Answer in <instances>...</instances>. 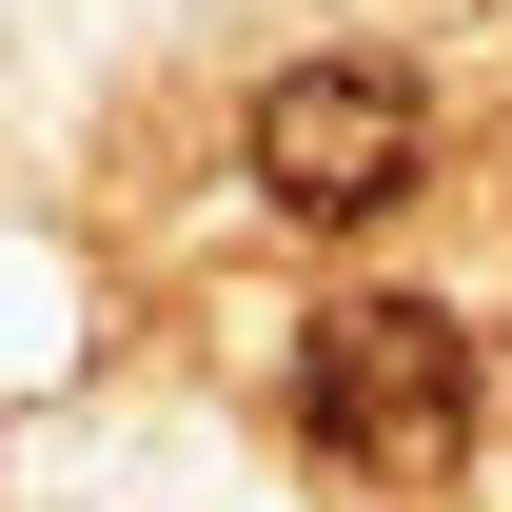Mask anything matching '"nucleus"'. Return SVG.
<instances>
[{
    "instance_id": "nucleus-2",
    "label": "nucleus",
    "mask_w": 512,
    "mask_h": 512,
    "mask_svg": "<svg viewBox=\"0 0 512 512\" xmlns=\"http://www.w3.org/2000/svg\"><path fill=\"white\" fill-rule=\"evenodd\" d=\"M237 158H256V197L296 237H355V217H394V197L434 178V99L394 60H276L256 119H237Z\"/></svg>"
},
{
    "instance_id": "nucleus-1",
    "label": "nucleus",
    "mask_w": 512,
    "mask_h": 512,
    "mask_svg": "<svg viewBox=\"0 0 512 512\" xmlns=\"http://www.w3.org/2000/svg\"><path fill=\"white\" fill-rule=\"evenodd\" d=\"M296 434L355 473V493H434L473 453V335L434 296H335L316 355H296Z\"/></svg>"
}]
</instances>
